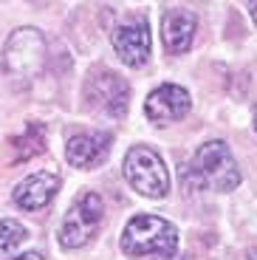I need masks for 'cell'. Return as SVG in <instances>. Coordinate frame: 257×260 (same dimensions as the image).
<instances>
[{
  "instance_id": "1",
  "label": "cell",
  "mask_w": 257,
  "mask_h": 260,
  "mask_svg": "<svg viewBox=\"0 0 257 260\" xmlns=\"http://www.w3.org/2000/svg\"><path fill=\"white\" fill-rule=\"evenodd\" d=\"M122 252L130 260H170L178 252V232L158 215H136L122 232Z\"/></svg>"
},
{
  "instance_id": "2",
  "label": "cell",
  "mask_w": 257,
  "mask_h": 260,
  "mask_svg": "<svg viewBox=\"0 0 257 260\" xmlns=\"http://www.w3.org/2000/svg\"><path fill=\"white\" fill-rule=\"evenodd\" d=\"M192 178L195 187H209L218 192H229L240 184V170L232 158L226 142H206L198 147L192 167H184V181Z\"/></svg>"
},
{
  "instance_id": "3",
  "label": "cell",
  "mask_w": 257,
  "mask_h": 260,
  "mask_svg": "<svg viewBox=\"0 0 257 260\" xmlns=\"http://www.w3.org/2000/svg\"><path fill=\"white\" fill-rule=\"evenodd\" d=\"M124 178L144 198H164L170 189V173L164 158L144 144L130 147V153L124 156Z\"/></svg>"
},
{
  "instance_id": "4",
  "label": "cell",
  "mask_w": 257,
  "mask_h": 260,
  "mask_svg": "<svg viewBox=\"0 0 257 260\" xmlns=\"http://www.w3.org/2000/svg\"><path fill=\"white\" fill-rule=\"evenodd\" d=\"M105 215V204L99 192H82L68 209L62 226H59V243L65 249H79L93 238Z\"/></svg>"
},
{
  "instance_id": "5",
  "label": "cell",
  "mask_w": 257,
  "mask_h": 260,
  "mask_svg": "<svg viewBox=\"0 0 257 260\" xmlns=\"http://www.w3.org/2000/svg\"><path fill=\"white\" fill-rule=\"evenodd\" d=\"M3 65L14 77H37L45 65V37L37 28H17L3 46Z\"/></svg>"
},
{
  "instance_id": "6",
  "label": "cell",
  "mask_w": 257,
  "mask_h": 260,
  "mask_svg": "<svg viewBox=\"0 0 257 260\" xmlns=\"http://www.w3.org/2000/svg\"><path fill=\"white\" fill-rule=\"evenodd\" d=\"M110 40L119 59L130 68H142L150 59V26L144 17H127L124 23H119Z\"/></svg>"
},
{
  "instance_id": "7",
  "label": "cell",
  "mask_w": 257,
  "mask_h": 260,
  "mask_svg": "<svg viewBox=\"0 0 257 260\" xmlns=\"http://www.w3.org/2000/svg\"><path fill=\"white\" fill-rule=\"evenodd\" d=\"M88 99L97 108H102L108 116H124L130 105V88L119 74L108 71V68H99V71L90 74L88 79Z\"/></svg>"
},
{
  "instance_id": "8",
  "label": "cell",
  "mask_w": 257,
  "mask_h": 260,
  "mask_svg": "<svg viewBox=\"0 0 257 260\" xmlns=\"http://www.w3.org/2000/svg\"><path fill=\"white\" fill-rule=\"evenodd\" d=\"M189 111V93L181 85H158L144 102V113L153 124H170L186 116Z\"/></svg>"
},
{
  "instance_id": "9",
  "label": "cell",
  "mask_w": 257,
  "mask_h": 260,
  "mask_svg": "<svg viewBox=\"0 0 257 260\" xmlns=\"http://www.w3.org/2000/svg\"><path fill=\"white\" fill-rule=\"evenodd\" d=\"M57 189H59V176L57 173L40 170V173L23 178V181L14 187V204H17L20 209L34 212V209H43L45 204H51V198L57 195Z\"/></svg>"
},
{
  "instance_id": "10",
  "label": "cell",
  "mask_w": 257,
  "mask_h": 260,
  "mask_svg": "<svg viewBox=\"0 0 257 260\" xmlns=\"http://www.w3.org/2000/svg\"><path fill=\"white\" fill-rule=\"evenodd\" d=\"M110 150V136L108 133H82V136H74L65 147V156L74 167L79 170H90L102 164L108 158Z\"/></svg>"
},
{
  "instance_id": "11",
  "label": "cell",
  "mask_w": 257,
  "mask_h": 260,
  "mask_svg": "<svg viewBox=\"0 0 257 260\" xmlns=\"http://www.w3.org/2000/svg\"><path fill=\"white\" fill-rule=\"evenodd\" d=\"M195 14L184 12V9H173V12L164 14L161 20V40H164V48L170 54H184L186 48L192 46L195 37Z\"/></svg>"
},
{
  "instance_id": "12",
  "label": "cell",
  "mask_w": 257,
  "mask_h": 260,
  "mask_svg": "<svg viewBox=\"0 0 257 260\" xmlns=\"http://www.w3.org/2000/svg\"><path fill=\"white\" fill-rule=\"evenodd\" d=\"M14 147V161H28V158L40 156L45 150V127L43 124H28L26 133L12 142Z\"/></svg>"
},
{
  "instance_id": "13",
  "label": "cell",
  "mask_w": 257,
  "mask_h": 260,
  "mask_svg": "<svg viewBox=\"0 0 257 260\" xmlns=\"http://www.w3.org/2000/svg\"><path fill=\"white\" fill-rule=\"evenodd\" d=\"M23 241H26V226L12 218H0V257L14 252Z\"/></svg>"
},
{
  "instance_id": "14",
  "label": "cell",
  "mask_w": 257,
  "mask_h": 260,
  "mask_svg": "<svg viewBox=\"0 0 257 260\" xmlns=\"http://www.w3.org/2000/svg\"><path fill=\"white\" fill-rule=\"evenodd\" d=\"M14 260H43V254H37V252H26V254H20V257H14Z\"/></svg>"
},
{
  "instance_id": "15",
  "label": "cell",
  "mask_w": 257,
  "mask_h": 260,
  "mask_svg": "<svg viewBox=\"0 0 257 260\" xmlns=\"http://www.w3.org/2000/svg\"><path fill=\"white\" fill-rule=\"evenodd\" d=\"M249 12H251V20H254V26H257V0H249Z\"/></svg>"
},
{
  "instance_id": "16",
  "label": "cell",
  "mask_w": 257,
  "mask_h": 260,
  "mask_svg": "<svg viewBox=\"0 0 257 260\" xmlns=\"http://www.w3.org/2000/svg\"><path fill=\"white\" fill-rule=\"evenodd\" d=\"M254 130H257V108H254Z\"/></svg>"
},
{
  "instance_id": "17",
  "label": "cell",
  "mask_w": 257,
  "mask_h": 260,
  "mask_svg": "<svg viewBox=\"0 0 257 260\" xmlns=\"http://www.w3.org/2000/svg\"><path fill=\"white\" fill-rule=\"evenodd\" d=\"M31 3H45V0H31Z\"/></svg>"
}]
</instances>
